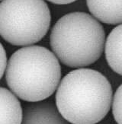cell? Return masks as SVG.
<instances>
[{
    "instance_id": "7a4b0ae2",
    "label": "cell",
    "mask_w": 122,
    "mask_h": 124,
    "mask_svg": "<svg viewBox=\"0 0 122 124\" xmlns=\"http://www.w3.org/2000/svg\"><path fill=\"white\" fill-rule=\"evenodd\" d=\"M9 90L18 98L38 102L57 89L61 67L55 54L44 46L31 45L18 49L8 60L5 72Z\"/></svg>"
},
{
    "instance_id": "8992f818",
    "label": "cell",
    "mask_w": 122,
    "mask_h": 124,
    "mask_svg": "<svg viewBox=\"0 0 122 124\" xmlns=\"http://www.w3.org/2000/svg\"><path fill=\"white\" fill-rule=\"evenodd\" d=\"M92 16L107 24H122V0H86Z\"/></svg>"
},
{
    "instance_id": "ba28073f",
    "label": "cell",
    "mask_w": 122,
    "mask_h": 124,
    "mask_svg": "<svg viewBox=\"0 0 122 124\" xmlns=\"http://www.w3.org/2000/svg\"><path fill=\"white\" fill-rule=\"evenodd\" d=\"M105 53L111 69L122 75V24L115 27L108 34L105 41Z\"/></svg>"
},
{
    "instance_id": "5b68a950",
    "label": "cell",
    "mask_w": 122,
    "mask_h": 124,
    "mask_svg": "<svg viewBox=\"0 0 122 124\" xmlns=\"http://www.w3.org/2000/svg\"><path fill=\"white\" fill-rule=\"evenodd\" d=\"M21 124H70L50 101L31 102L23 108Z\"/></svg>"
},
{
    "instance_id": "7c38bea8",
    "label": "cell",
    "mask_w": 122,
    "mask_h": 124,
    "mask_svg": "<svg viewBox=\"0 0 122 124\" xmlns=\"http://www.w3.org/2000/svg\"><path fill=\"white\" fill-rule=\"evenodd\" d=\"M2 0H0V2H2Z\"/></svg>"
},
{
    "instance_id": "3957f363",
    "label": "cell",
    "mask_w": 122,
    "mask_h": 124,
    "mask_svg": "<svg viewBox=\"0 0 122 124\" xmlns=\"http://www.w3.org/2000/svg\"><path fill=\"white\" fill-rule=\"evenodd\" d=\"M105 43L102 25L93 16L80 12L61 17L50 36L53 53L70 68L81 69L95 62L102 54Z\"/></svg>"
},
{
    "instance_id": "9c48e42d",
    "label": "cell",
    "mask_w": 122,
    "mask_h": 124,
    "mask_svg": "<svg viewBox=\"0 0 122 124\" xmlns=\"http://www.w3.org/2000/svg\"><path fill=\"white\" fill-rule=\"evenodd\" d=\"M112 114L117 124H122V84L116 90L113 97Z\"/></svg>"
},
{
    "instance_id": "30bf717a",
    "label": "cell",
    "mask_w": 122,
    "mask_h": 124,
    "mask_svg": "<svg viewBox=\"0 0 122 124\" xmlns=\"http://www.w3.org/2000/svg\"><path fill=\"white\" fill-rule=\"evenodd\" d=\"M8 63V58L6 50L4 46L0 43V80L3 77V75L6 72V69Z\"/></svg>"
},
{
    "instance_id": "8fae6325",
    "label": "cell",
    "mask_w": 122,
    "mask_h": 124,
    "mask_svg": "<svg viewBox=\"0 0 122 124\" xmlns=\"http://www.w3.org/2000/svg\"><path fill=\"white\" fill-rule=\"evenodd\" d=\"M47 1L57 5H67L76 2V0H47Z\"/></svg>"
},
{
    "instance_id": "52a82bcc",
    "label": "cell",
    "mask_w": 122,
    "mask_h": 124,
    "mask_svg": "<svg viewBox=\"0 0 122 124\" xmlns=\"http://www.w3.org/2000/svg\"><path fill=\"white\" fill-rule=\"evenodd\" d=\"M23 108L9 89L0 87V124H21Z\"/></svg>"
},
{
    "instance_id": "277c9868",
    "label": "cell",
    "mask_w": 122,
    "mask_h": 124,
    "mask_svg": "<svg viewBox=\"0 0 122 124\" xmlns=\"http://www.w3.org/2000/svg\"><path fill=\"white\" fill-rule=\"evenodd\" d=\"M51 15L44 0H2L0 36L10 44L31 46L48 32Z\"/></svg>"
},
{
    "instance_id": "6da1fadb",
    "label": "cell",
    "mask_w": 122,
    "mask_h": 124,
    "mask_svg": "<svg viewBox=\"0 0 122 124\" xmlns=\"http://www.w3.org/2000/svg\"><path fill=\"white\" fill-rule=\"evenodd\" d=\"M55 100L58 110L70 123L96 124L109 112L113 91L101 72L81 68L63 78Z\"/></svg>"
}]
</instances>
